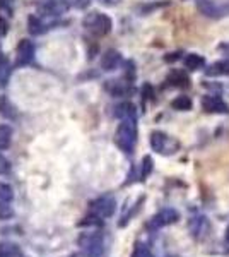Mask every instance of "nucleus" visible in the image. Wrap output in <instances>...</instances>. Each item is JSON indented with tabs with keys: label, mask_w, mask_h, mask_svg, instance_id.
<instances>
[{
	"label": "nucleus",
	"mask_w": 229,
	"mask_h": 257,
	"mask_svg": "<svg viewBox=\"0 0 229 257\" xmlns=\"http://www.w3.org/2000/svg\"><path fill=\"white\" fill-rule=\"evenodd\" d=\"M224 240L229 244V225H228V228H226V233H224Z\"/></svg>",
	"instance_id": "obj_33"
},
{
	"label": "nucleus",
	"mask_w": 229,
	"mask_h": 257,
	"mask_svg": "<svg viewBox=\"0 0 229 257\" xmlns=\"http://www.w3.org/2000/svg\"><path fill=\"white\" fill-rule=\"evenodd\" d=\"M0 115L5 118V120H17V110H15L12 101L5 94L0 96Z\"/></svg>",
	"instance_id": "obj_13"
},
{
	"label": "nucleus",
	"mask_w": 229,
	"mask_h": 257,
	"mask_svg": "<svg viewBox=\"0 0 229 257\" xmlns=\"http://www.w3.org/2000/svg\"><path fill=\"white\" fill-rule=\"evenodd\" d=\"M178 220H180V213L176 211L175 208H164L149 220L147 228L149 230H159V228H164V227H169V225L176 223Z\"/></svg>",
	"instance_id": "obj_6"
},
{
	"label": "nucleus",
	"mask_w": 229,
	"mask_h": 257,
	"mask_svg": "<svg viewBox=\"0 0 229 257\" xmlns=\"http://www.w3.org/2000/svg\"><path fill=\"white\" fill-rule=\"evenodd\" d=\"M192 106H193V103L190 100V96H185V94L175 98L171 103V108L178 110V112H188V110H192Z\"/></svg>",
	"instance_id": "obj_19"
},
{
	"label": "nucleus",
	"mask_w": 229,
	"mask_h": 257,
	"mask_svg": "<svg viewBox=\"0 0 229 257\" xmlns=\"http://www.w3.org/2000/svg\"><path fill=\"white\" fill-rule=\"evenodd\" d=\"M132 257H154V256H152L151 249H149L147 245L137 244L135 249H133V252H132Z\"/></svg>",
	"instance_id": "obj_24"
},
{
	"label": "nucleus",
	"mask_w": 229,
	"mask_h": 257,
	"mask_svg": "<svg viewBox=\"0 0 229 257\" xmlns=\"http://www.w3.org/2000/svg\"><path fill=\"white\" fill-rule=\"evenodd\" d=\"M33 57H34V43L27 38L21 39L17 45V60H15V65L24 67L27 64H31Z\"/></svg>",
	"instance_id": "obj_8"
},
{
	"label": "nucleus",
	"mask_w": 229,
	"mask_h": 257,
	"mask_svg": "<svg viewBox=\"0 0 229 257\" xmlns=\"http://www.w3.org/2000/svg\"><path fill=\"white\" fill-rule=\"evenodd\" d=\"M79 247L86 257H103L105 256V239L100 232H86L79 237Z\"/></svg>",
	"instance_id": "obj_2"
},
{
	"label": "nucleus",
	"mask_w": 229,
	"mask_h": 257,
	"mask_svg": "<svg viewBox=\"0 0 229 257\" xmlns=\"http://www.w3.org/2000/svg\"><path fill=\"white\" fill-rule=\"evenodd\" d=\"M202 105H204L205 112H209V113H228L229 112L228 105L221 100L219 96H205Z\"/></svg>",
	"instance_id": "obj_10"
},
{
	"label": "nucleus",
	"mask_w": 229,
	"mask_h": 257,
	"mask_svg": "<svg viewBox=\"0 0 229 257\" xmlns=\"http://www.w3.org/2000/svg\"><path fill=\"white\" fill-rule=\"evenodd\" d=\"M100 2L105 5H116V3H120V0H100Z\"/></svg>",
	"instance_id": "obj_32"
},
{
	"label": "nucleus",
	"mask_w": 229,
	"mask_h": 257,
	"mask_svg": "<svg viewBox=\"0 0 229 257\" xmlns=\"http://www.w3.org/2000/svg\"><path fill=\"white\" fill-rule=\"evenodd\" d=\"M0 257H26V256L17 244L2 242L0 244Z\"/></svg>",
	"instance_id": "obj_16"
},
{
	"label": "nucleus",
	"mask_w": 229,
	"mask_h": 257,
	"mask_svg": "<svg viewBox=\"0 0 229 257\" xmlns=\"http://www.w3.org/2000/svg\"><path fill=\"white\" fill-rule=\"evenodd\" d=\"M14 189L5 182H0V204H12Z\"/></svg>",
	"instance_id": "obj_20"
},
{
	"label": "nucleus",
	"mask_w": 229,
	"mask_h": 257,
	"mask_svg": "<svg viewBox=\"0 0 229 257\" xmlns=\"http://www.w3.org/2000/svg\"><path fill=\"white\" fill-rule=\"evenodd\" d=\"M7 31H9V22H7V19L0 17V38L5 36Z\"/></svg>",
	"instance_id": "obj_29"
},
{
	"label": "nucleus",
	"mask_w": 229,
	"mask_h": 257,
	"mask_svg": "<svg viewBox=\"0 0 229 257\" xmlns=\"http://www.w3.org/2000/svg\"><path fill=\"white\" fill-rule=\"evenodd\" d=\"M10 170H12V165H10V161L7 160V158L3 156L2 153H0V175H9Z\"/></svg>",
	"instance_id": "obj_27"
},
{
	"label": "nucleus",
	"mask_w": 229,
	"mask_h": 257,
	"mask_svg": "<svg viewBox=\"0 0 229 257\" xmlns=\"http://www.w3.org/2000/svg\"><path fill=\"white\" fill-rule=\"evenodd\" d=\"M114 211H116V199L112 194H105V196L98 197L89 204V215L96 216L100 220L112 218Z\"/></svg>",
	"instance_id": "obj_4"
},
{
	"label": "nucleus",
	"mask_w": 229,
	"mask_h": 257,
	"mask_svg": "<svg viewBox=\"0 0 229 257\" xmlns=\"http://www.w3.org/2000/svg\"><path fill=\"white\" fill-rule=\"evenodd\" d=\"M178 55L180 53H169L168 57H166V62H175V60H178Z\"/></svg>",
	"instance_id": "obj_31"
},
{
	"label": "nucleus",
	"mask_w": 229,
	"mask_h": 257,
	"mask_svg": "<svg viewBox=\"0 0 229 257\" xmlns=\"http://www.w3.org/2000/svg\"><path fill=\"white\" fill-rule=\"evenodd\" d=\"M142 94H144V98H149V100H151V98L154 96V94H152V86L145 84L144 88H142Z\"/></svg>",
	"instance_id": "obj_30"
},
{
	"label": "nucleus",
	"mask_w": 229,
	"mask_h": 257,
	"mask_svg": "<svg viewBox=\"0 0 229 257\" xmlns=\"http://www.w3.org/2000/svg\"><path fill=\"white\" fill-rule=\"evenodd\" d=\"M205 74L209 77H219V76H228L229 74V62L228 60H219L212 64L209 69H205Z\"/></svg>",
	"instance_id": "obj_17"
},
{
	"label": "nucleus",
	"mask_w": 229,
	"mask_h": 257,
	"mask_svg": "<svg viewBox=\"0 0 229 257\" xmlns=\"http://www.w3.org/2000/svg\"><path fill=\"white\" fill-rule=\"evenodd\" d=\"M5 3H7V0H0V7H5Z\"/></svg>",
	"instance_id": "obj_34"
},
{
	"label": "nucleus",
	"mask_w": 229,
	"mask_h": 257,
	"mask_svg": "<svg viewBox=\"0 0 229 257\" xmlns=\"http://www.w3.org/2000/svg\"><path fill=\"white\" fill-rule=\"evenodd\" d=\"M106 91H108L112 96H125L127 93H130V82L127 81H108L105 84Z\"/></svg>",
	"instance_id": "obj_14"
},
{
	"label": "nucleus",
	"mask_w": 229,
	"mask_h": 257,
	"mask_svg": "<svg viewBox=\"0 0 229 257\" xmlns=\"http://www.w3.org/2000/svg\"><path fill=\"white\" fill-rule=\"evenodd\" d=\"M0 58H2V55H0Z\"/></svg>",
	"instance_id": "obj_35"
},
{
	"label": "nucleus",
	"mask_w": 229,
	"mask_h": 257,
	"mask_svg": "<svg viewBox=\"0 0 229 257\" xmlns=\"http://www.w3.org/2000/svg\"><path fill=\"white\" fill-rule=\"evenodd\" d=\"M197 9L200 10V14H204L205 17H211V19H219L223 15L221 7L216 2H212V0H199L197 2Z\"/></svg>",
	"instance_id": "obj_11"
},
{
	"label": "nucleus",
	"mask_w": 229,
	"mask_h": 257,
	"mask_svg": "<svg viewBox=\"0 0 229 257\" xmlns=\"http://www.w3.org/2000/svg\"><path fill=\"white\" fill-rule=\"evenodd\" d=\"M120 62H121V55L116 50H108L101 57V69L106 70V72H112V70H114L120 65Z\"/></svg>",
	"instance_id": "obj_12"
},
{
	"label": "nucleus",
	"mask_w": 229,
	"mask_h": 257,
	"mask_svg": "<svg viewBox=\"0 0 229 257\" xmlns=\"http://www.w3.org/2000/svg\"><path fill=\"white\" fill-rule=\"evenodd\" d=\"M116 118L123 120V118H137V110H135V105L133 103H120V105L114 108V113H113Z\"/></svg>",
	"instance_id": "obj_15"
},
{
	"label": "nucleus",
	"mask_w": 229,
	"mask_h": 257,
	"mask_svg": "<svg viewBox=\"0 0 229 257\" xmlns=\"http://www.w3.org/2000/svg\"><path fill=\"white\" fill-rule=\"evenodd\" d=\"M82 26L86 27V31L94 34V36H106L112 31L113 22L108 15L100 12H91L82 19Z\"/></svg>",
	"instance_id": "obj_3"
},
{
	"label": "nucleus",
	"mask_w": 229,
	"mask_h": 257,
	"mask_svg": "<svg viewBox=\"0 0 229 257\" xmlns=\"http://www.w3.org/2000/svg\"><path fill=\"white\" fill-rule=\"evenodd\" d=\"M183 62H185V67H187L188 70H197L205 64L204 57H200V55H197V53H188Z\"/></svg>",
	"instance_id": "obj_21"
},
{
	"label": "nucleus",
	"mask_w": 229,
	"mask_h": 257,
	"mask_svg": "<svg viewBox=\"0 0 229 257\" xmlns=\"http://www.w3.org/2000/svg\"><path fill=\"white\" fill-rule=\"evenodd\" d=\"M12 144V127L7 124H0V151H5Z\"/></svg>",
	"instance_id": "obj_18"
},
{
	"label": "nucleus",
	"mask_w": 229,
	"mask_h": 257,
	"mask_svg": "<svg viewBox=\"0 0 229 257\" xmlns=\"http://www.w3.org/2000/svg\"><path fill=\"white\" fill-rule=\"evenodd\" d=\"M114 144L125 154H132L137 144V118H123L114 132Z\"/></svg>",
	"instance_id": "obj_1"
},
{
	"label": "nucleus",
	"mask_w": 229,
	"mask_h": 257,
	"mask_svg": "<svg viewBox=\"0 0 229 257\" xmlns=\"http://www.w3.org/2000/svg\"><path fill=\"white\" fill-rule=\"evenodd\" d=\"M51 26H53L51 22L45 21V19L39 17L38 14H31L29 17H27V29H29V33L33 34V36L43 34L45 31H48Z\"/></svg>",
	"instance_id": "obj_9"
},
{
	"label": "nucleus",
	"mask_w": 229,
	"mask_h": 257,
	"mask_svg": "<svg viewBox=\"0 0 229 257\" xmlns=\"http://www.w3.org/2000/svg\"><path fill=\"white\" fill-rule=\"evenodd\" d=\"M169 81H173L171 84L175 86H188V82H190L183 72H173L171 76H169Z\"/></svg>",
	"instance_id": "obj_25"
},
{
	"label": "nucleus",
	"mask_w": 229,
	"mask_h": 257,
	"mask_svg": "<svg viewBox=\"0 0 229 257\" xmlns=\"http://www.w3.org/2000/svg\"><path fill=\"white\" fill-rule=\"evenodd\" d=\"M9 76H10V65H9V60L5 57L0 58V88L7 84L9 81Z\"/></svg>",
	"instance_id": "obj_22"
},
{
	"label": "nucleus",
	"mask_w": 229,
	"mask_h": 257,
	"mask_svg": "<svg viewBox=\"0 0 229 257\" xmlns=\"http://www.w3.org/2000/svg\"><path fill=\"white\" fill-rule=\"evenodd\" d=\"M152 170H154L152 158L151 156H144V160H142V167H140V179L145 180L152 173Z\"/></svg>",
	"instance_id": "obj_23"
},
{
	"label": "nucleus",
	"mask_w": 229,
	"mask_h": 257,
	"mask_svg": "<svg viewBox=\"0 0 229 257\" xmlns=\"http://www.w3.org/2000/svg\"><path fill=\"white\" fill-rule=\"evenodd\" d=\"M14 216L12 204H0V221L10 220Z\"/></svg>",
	"instance_id": "obj_26"
},
{
	"label": "nucleus",
	"mask_w": 229,
	"mask_h": 257,
	"mask_svg": "<svg viewBox=\"0 0 229 257\" xmlns=\"http://www.w3.org/2000/svg\"><path fill=\"white\" fill-rule=\"evenodd\" d=\"M188 228H190V233L195 240H204L205 237L209 235L211 232V221H209L207 216L199 215V216H193L188 223Z\"/></svg>",
	"instance_id": "obj_7"
},
{
	"label": "nucleus",
	"mask_w": 229,
	"mask_h": 257,
	"mask_svg": "<svg viewBox=\"0 0 229 257\" xmlns=\"http://www.w3.org/2000/svg\"><path fill=\"white\" fill-rule=\"evenodd\" d=\"M151 148L156 153L169 156V154H175L180 149V142L176 139H173L171 136L161 132V130H154L151 134Z\"/></svg>",
	"instance_id": "obj_5"
},
{
	"label": "nucleus",
	"mask_w": 229,
	"mask_h": 257,
	"mask_svg": "<svg viewBox=\"0 0 229 257\" xmlns=\"http://www.w3.org/2000/svg\"><path fill=\"white\" fill-rule=\"evenodd\" d=\"M91 3V0H70V5H74L76 9H86Z\"/></svg>",
	"instance_id": "obj_28"
}]
</instances>
